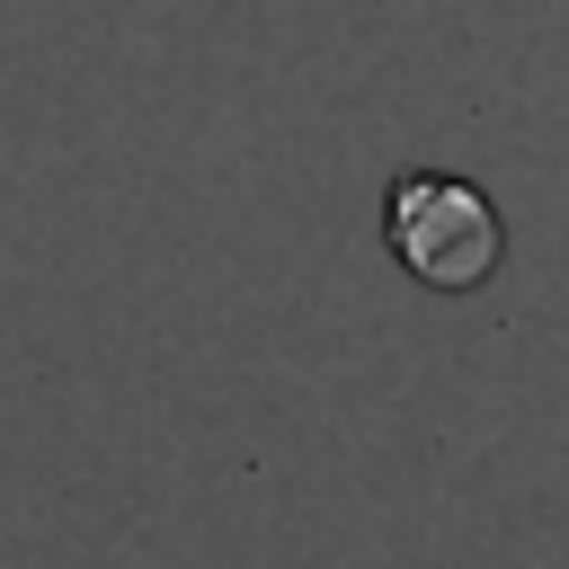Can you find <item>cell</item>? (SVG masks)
<instances>
[{"label": "cell", "instance_id": "obj_1", "mask_svg": "<svg viewBox=\"0 0 569 569\" xmlns=\"http://www.w3.org/2000/svg\"><path fill=\"white\" fill-rule=\"evenodd\" d=\"M382 240L391 258L427 284V293H480L507 258V222L489 204V187L453 178V169H409L382 196Z\"/></svg>", "mask_w": 569, "mask_h": 569}]
</instances>
